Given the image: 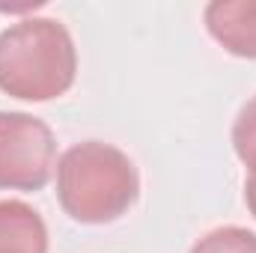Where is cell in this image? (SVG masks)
Wrapping results in <instances>:
<instances>
[{
  "instance_id": "obj_1",
  "label": "cell",
  "mask_w": 256,
  "mask_h": 253,
  "mask_svg": "<svg viewBox=\"0 0 256 253\" xmlns=\"http://www.w3.org/2000/svg\"><path fill=\"white\" fill-rule=\"evenodd\" d=\"M57 202L74 224L104 226L131 212L140 196L134 161L114 143L84 140L57 161Z\"/></svg>"
},
{
  "instance_id": "obj_2",
  "label": "cell",
  "mask_w": 256,
  "mask_h": 253,
  "mask_svg": "<svg viewBox=\"0 0 256 253\" xmlns=\"http://www.w3.org/2000/svg\"><path fill=\"white\" fill-rule=\"evenodd\" d=\"M78 78V48L63 21L21 18L0 33V92L18 102H51Z\"/></svg>"
},
{
  "instance_id": "obj_3",
  "label": "cell",
  "mask_w": 256,
  "mask_h": 253,
  "mask_svg": "<svg viewBox=\"0 0 256 253\" xmlns=\"http://www.w3.org/2000/svg\"><path fill=\"white\" fill-rule=\"evenodd\" d=\"M57 170V140L45 120L0 110V190H42Z\"/></svg>"
},
{
  "instance_id": "obj_4",
  "label": "cell",
  "mask_w": 256,
  "mask_h": 253,
  "mask_svg": "<svg viewBox=\"0 0 256 253\" xmlns=\"http://www.w3.org/2000/svg\"><path fill=\"white\" fill-rule=\"evenodd\" d=\"M202 21L226 54L256 60V0H212L202 9Z\"/></svg>"
},
{
  "instance_id": "obj_5",
  "label": "cell",
  "mask_w": 256,
  "mask_h": 253,
  "mask_svg": "<svg viewBox=\"0 0 256 253\" xmlns=\"http://www.w3.org/2000/svg\"><path fill=\"white\" fill-rule=\"evenodd\" d=\"M0 253H48V226L24 200H0Z\"/></svg>"
},
{
  "instance_id": "obj_6",
  "label": "cell",
  "mask_w": 256,
  "mask_h": 253,
  "mask_svg": "<svg viewBox=\"0 0 256 253\" xmlns=\"http://www.w3.org/2000/svg\"><path fill=\"white\" fill-rule=\"evenodd\" d=\"M188 253H256V232L248 226H218L196 238Z\"/></svg>"
},
{
  "instance_id": "obj_7",
  "label": "cell",
  "mask_w": 256,
  "mask_h": 253,
  "mask_svg": "<svg viewBox=\"0 0 256 253\" xmlns=\"http://www.w3.org/2000/svg\"><path fill=\"white\" fill-rule=\"evenodd\" d=\"M232 152L238 155V161L248 167V173H256V96H250L236 122H232Z\"/></svg>"
},
{
  "instance_id": "obj_8",
  "label": "cell",
  "mask_w": 256,
  "mask_h": 253,
  "mask_svg": "<svg viewBox=\"0 0 256 253\" xmlns=\"http://www.w3.org/2000/svg\"><path fill=\"white\" fill-rule=\"evenodd\" d=\"M244 206L256 220V173H248V179H244Z\"/></svg>"
}]
</instances>
